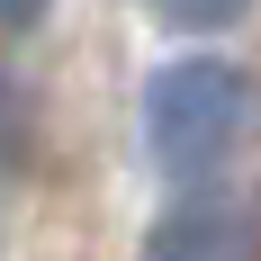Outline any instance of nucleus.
<instances>
[{
  "instance_id": "obj_1",
  "label": "nucleus",
  "mask_w": 261,
  "mask_h": 261,
  "mask_svg": "<svg viewBox=\"0 0 261 261\" xmlns=\"http://www.w3.org/2000/svg\"><path fill=\"white\" fill-rule=\"evenodd\" d=\"M252 126V90H243L234 63L216 54H180L144 81V153H153L162 180H207L225 171Z\"/></svg>"
},
{
  "instance_id": "obj_2",
  "label": "nucleus",
  "mask_w": 261,
  "mask_h": 261,
  "mask_svg": "<svg viewBox=\"0 0 261 261\" xmlns=\"http://www.w3.org/2000/svg\"><path fill=\"white\" fill-rule=\"evenodd\" d=\"M144 261H252V216L243 207H180L171 225H153Z\"/></svg>"
},
{
  "instance_id": "obj_3",
  "label": "nucleus",
  "mask_w": 261,
  "mask_h": 261,
  "mask_svg": "<svg viewBox=\"0 0 261 261\" xmlns=\"http://www.w3.org/2000/svg\"><path fill=\"white\" fill-rule=\"evenodd\" d=\"M153 18H171V27H189V36H207V27H234L252 0H144Z\"/></svg>"
},
{
  "instance_id": "obj_4",
  "label": "nucleus",
  "mask_w": 261,
  "mask_h": 261,
  "mask_svg": "<svg viewBox=\"0 0 261 261\" xmlns=\"http://www.w3.org/2000/svg\"><path fill=\"white\" fill-rule=\"evenodd\" d=\"M45 9H54V0H0V36H27Z\"/></svg>"
}]
</instances>
